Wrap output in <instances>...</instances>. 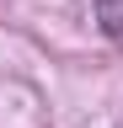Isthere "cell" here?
Listing matches in <instances>:
<instances>
[{"label":"cell","mask_w":123,"mask_h":128,"mask_svg":"<svg viewBox=\"0 0 123 128\" xmlns=\"http://www.w3.org/2000/svg\"><path fill=\"white\" fill-rule=\"evenodd\" d=\"M96 27L112 43H123V0H96Z\"/></svg>","instance_id":"6da1fadb"}]
</instances>
